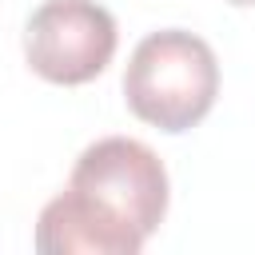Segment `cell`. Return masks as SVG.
Wrapping results in <instances>:
<instances>
[{"label":"cell","mask_w":255,"mask_h":255,"mask_svg":"<svg viewBox=\"0 0 255 255\" xmlns=\"http://www.w3.org/2000/svg\"><path fill=\"white\" fill-rule=\"evenodd\" d=\"M167 215V167L131 135L88 143L36 219L40 255H139Z\"/></svg>","instance_id":"1"},{"label":"cell","mask_w":255,"mask_h":255,"mask_svg":"<svg viewBox=\"0 0 255 255\" xmlns=\"http://www.w3.org/2000/svg\"><path fill=\"white\" fill-rule=\"evenodd\" d=\"M219 96V60L211 44L183 28L147 32L124 68V104L135 120L179 135L207 120Z\"/></svg>","instance_id":"2"},{"label":"cell","mask_w":255,"mask_h":255,"mask_svg":"<svg viewBox=\"0 0 255 255\" xmlns=\"http://www.w3.org/2000/svg\"><path fill=\"white\" fill-rule=\"evenodd\" d=\"M120 44L116 16L96 0H44L24 24L28 68L60 88L96 80Z\"/></svg>","instance_id":"3"},{"label":"cell","mask_w":255,"mask_h":255,"mask_svg":"<svg viewBox=\"0 0 255 255\" xmlns=\"http://www.w3.org/2000/svg\"><path fill=\"white\" fill-rule=\"evenodd\" d=\"M227 4H235V8H251L255 0H227Z\"/></svg>","instance_id":"4"}]
</instances>
